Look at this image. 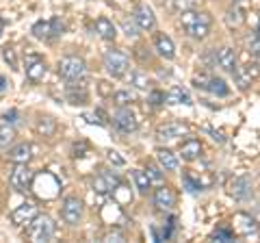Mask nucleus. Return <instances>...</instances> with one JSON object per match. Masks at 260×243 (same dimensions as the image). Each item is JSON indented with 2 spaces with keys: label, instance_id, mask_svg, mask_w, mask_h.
<instances>
[{
  "label": "nucleus",
  "instance_id": "obj_41",
  "mask_svg": "<svg viewBox=\"0 0 260 243\" xmlns=\"http://www.w3.org/2000/svg\"><path fill=\"white\" fill-rule=\"evenodd\" d=\"M18 111H15V109H11V111H7L5 113V115H3V119L7 122V124H15V122H18Z\"/></svg>",
  "mask_w": 260,
  "mask_h": 243
},
{
  "label": "nucleus",
  "instance_id": "obj_34",
  "mask_svg": "<svg viewBox=\"0 0 260 243\" xmlns=\"http://www.w3.org/2000/svg\"><path fill=\"white\" fill-rule=\"evenodd\" d=\"M225 22H228V26H241L243 24V15H241V9H237V7H234V9H230L228 11V15H225Z\"/></svg>",
  "mask_w": 260,
  "mask_h": 243
},
{
  "label": "nucleus",
  "instance_id": "obj_8",
  "mask_svg": "<svg viewBox=\"0 0 260 243\" xmlns=\"http://www.w3.org/2000/svg\"><path fill=\"white\" fill-rule=\"evenodd\" d=\"M83 213H85L83 200H78V198H65L63 200L61 217H63L65 224H70V226L80 224V220H83Z\"/></svg>",
  "mask_w": 260,
  "mask_h": 243
},
{
  "label": "nucleus",
  "instance_id": "obj_11",
  "mask_svg": "<svg viewBox=\"0 0 260 243\" xmlns=\"http://www.w3.org/2000/svg\"><path fill=\"white\" fill-rule=\"evenodd\" d=\"M232 74H234V78H237V85L241 89H247L260 76V66H256V63H251V66H241V68L237 66Z\"/></svg>",
  "mask_w": 260,
  "mask_h": 243
},
{
  "label": "nucleus",
  "instance_id": "obj_36",
  "mask_svg": "<svg viewBox=\"0 0 260 243\" xmlns=\"http://www.w3.org/2000/svg\"><path fill=\"white\" fill-rule=\"evenodd\" d=\"M172 5H174V9H176L178 13H182V11L195 9V5H198V0H172Z\"/></svg>",
  "mask_w": 260,
  "mask_h": 243
},
{
  "label": "nucleus",
  "instance_id": "obj_23",
  "mask_svg": "<svg viewBox=\"0 0 260 243\" xmlns=\"http://www.w3.org/2000/svg\"><path fill=\"white\" fill-rule=\"evenodd\" d=\"M95 33L100 35L102 39H107V42H113L115 35H117V28L109 18H98L95 20Z\"/></svg>",
  "mask_w": 260,
  "mask_h": 243
},
{
  "label": "nucleus",
  "instance_id": "obj_35",
  "mask_svg": "<svg viewBox=\"0 0 260 243\" xmlns=\"http://www.w3.org/2000/svg\"><path fill=\"white\" fill-rule=\"evenodd\" d=\"M210 78H213V74H210V72H200V74L193 76V85L198 87V89H206L208 83H210Z\"/></svg>",
  "mask_w": 260,
  "mask_h": 243
},
{
  "label": "nucleus",
  "instance_id": "obj_20",
  "mask_svg": "<svg viewBox=\"0 0 260 243\" xmlns=\"http://www.w3.org/2000/svg\"><path fill=\"white\" fill-rule=\"evenodd\" d=\"M156 161H158V167L165 169V172H176L178 165H180L178 157L174 155L172 150H167V148H158L156 150Z\"/></svg>",
  "mask_w": 260,
  "mask_h": 243
},
{
  "label": "nucleus",
  "instance_id": "obj_10",
  "mask_svg": "<svg viewBox=\"0 0 260 243\" xmlns=\"http://www.w3.org/2000/svg\"><path fill=\"white\" fill-rule=\"evenodd\" d=\"M113 126L117 128L119 133H135L137 128H139V119L130 109L121 107L115 115H113Z\"/></svg>",
  "mask_w": 260,
  "mask_h": 243
},
{
  "label": "nucleus",
  "instance_id": "obj_7",
  "mask_svg": "<svg viewBox=\"0 0 260 243\" xmlns=\"http://www.w3.org/2000/svg\"><path fill=\"white\" fill-rule=\"evenodd\" d=\"M32 176H35V172L28 167V163H15V167L11 169L9 183H11V187L15 191L28 193L30 191V185H32Z\"/></svg>",
  "mask_w": 260,
  "mask_h": 243
},
{
  "label": "nucleus",
  "instance_id": "obj_26",
  "mask_svg": "<svg viewBox=\"0 0 260 243\" xmlns=\"http://www.w3.org/2000/svg\"><path fill=\"white\" fill-rule=\"evenodd\" d=\"M165 104H191V98H189V94H186L184 89L174 87V89H169V92L165 94Z\"/></svg>",
  "mask_w": 260,
  "mask_h": 243
},
{
  "label": "nucleus",
  "instance_id": "obj_19",
  "mask_svg": "<svg viewBox=\"0 0 260 243\" xmlns=\"http://www.w3.org/2000/svg\"><path fill=\"white\" fill-rule=\"evenodd\" d=\"M154 46H156V52L162 56V59L172 61L176 56V46L172 42V37H167L165 33H158L156 39H154Z\"/></svg>",
  "mask_w": 260,
  "mask_h": 243
},
{
  "label": "nucleus",
  "instance_id": "obj_46",
  "mask_svg": "<svg viewBox=\"0 0 260 243\" xmlns=\"http://www.w3.org/2000/svg\"><path fill=\"white\" fill-rule=\"evenodd\" d=\"M3 31H5V20L0 18V35H3Z\"/></svg>",
  "mask_w": 260,
  "mask_h": 243
},
{
  "label": "nucleus",
  "instance_id": "obj_22",
  "mask_svg": "<svg viewBox=\"0 0 260 243\" xmlns=\"http://www.w3.org/2000/svg\"><path fill=\"white\" fill-rule=\"evenodd\" d=\"M9 161L15 165V163H28V161L32 159V148H30V143H18L15 148L9 150Z\"/></svg>",
  "mask_w": 260,
  "mask_h": 243
},
{
  "label": "nucleus",
  "instance_id": "obj_47",
  "mask_svg": "<svg viewBox=\"0 0 260 243\" xmlns=\"http://www.w3.org/2000/svg\"><path fill=\"white\" fill-rule=\"evenodd\" d=\"M258 37H260V28H258Z\"/></svg>",
  "mask_w": 260,
  "mask_h": 243
},
{
  "label": "nucleus",
  "instance_id": "obj_30",
  "mask_svg": "<svg viewBox=\"0 0 260 243\" xmlns=\"http://www.w3.org/2000/svg\"><path fill=\"white\" fill-rule=\"evenodd\" d=\"M130 85H135L137 89H148L152 83H150V78L145 72L135 70V72H130Z\"/></svg>",
  "mask_w": 260,
  "mask_h": 243
},
{
  "label": "nucleus",
  "instance_id": "obj_37",
  "mask_svg": "<svg viewBox=\"0 0 260 243\" xmlns=\"http://www.w3.org/2000/svg\"><path fill=\"white\" fill-rule=\"evenodd\" d=\"M121 28H124V33L128 35V37H137V35H139V26H137V22L135 20H124V22H121Z\"/></svg>",
  "mask_w": 260,
  "mask_h": 243
},
{
  "label": "nucleus",
  "instance_id": "obj_5",
  "mask_svg": "<svg viewBox=\"0 0 260 243\" xmlns=\"http://www.w3.org/2000/svg\"><path fill=\"white\" fill-rule=\"evenodd\" d=\"M65 31V24L61 22V18H50V20H39L32 24L30 33L37 39H56L61 37Z\"/></svg>",
  "mask_w": 260,
  "mask_h": 243
},
{
  "label": "nucleus",
  "instance_id": "obj_40",
  "mask_svg": "<svg viewBox=\"0 0 260 243\" xmlns=\"http://www.w3.org/2000/svg\"><path fill=\"white\" fill-rule=\"evenodd\" d=\"M104 241H124V232L121 230H109L104 234Z\"/></svg>",
  "mask_w": 260,
  "mask_h": 243
},
{
  "label": "nucleus",
  "instance_id": "obj_39",
  "mask_svg": "<svg viewBox=\"0 0 260 243\" xmlns=\"http://www.w3.org/2000/svg\"><path fill=\"white\" fill-rule=\"evenodd\" d=\"M150 176V180L152 183H160L162 180V174H160V169L156 167V165H148V172H145Z\"/></svg>",
  "mask_w": 260,
  "mask_h": 243
},
{
  "label": "nucleus",
  "instance_id": "obj_1",
  "mask_svg": "<svg viewBox=\"0 0 260 243\" xmlns=\"http://www.w3.org/2000/svg\"><path fill=\"white\" fill-rule=\"evenodd\" d=\"M180 24L186 31V35H191L193 39H204L210 31V15L189 9L180 13Z\"/></svg>",
  "mask_w": 260,
  "mask_h": 243
},
{
  "label": "nucleus",
  "instance_id": "obj_43",
  "mask_svg": "<svg viewBox=\"0 0 260 243\" xmlns=\"http://www.w3.org/2000/svg\"><path fill=\"white\" fill-rule=\"evenodd\" d=\"M107 159L111 161V163H115V165H124V163H126V161L121 159V157L117 155V152H113V150H111V152H107Z\"/></svg>",
  "mask_w": 260,
  "mask_h": 243
},
{
  "label": "nucleus",
  "instance_id": "obj_6",
  "mask_svg": "<svg viewBox=\"0 0 260 243\" xmlns=\"http://www.w3.org/2000/svg\"><path fill=\"white\" fill-rule=\"evenodd\" d=\"M128 66H130V61H128V54L126 52H121V50H109L107 54H104V70H107L113 78L126 76Z\"/></svg>",
  "mask_w": 260,
  "mask_h": 243
},
{
  "label": "nucleus",
  "instance_id": "obj_25",
  "mask_svg": "<svg viewBox=\"0 0 260 243\" xmlns=\"http://www.w3.org/2000/svg\"><path fill=\"white\" fill-rule=\"evenodd\" d=\"M202 155V143L198 139H186L182 145H180V157L184 161H195Z\"/></svg>",
  "mask_w": 260,
  "mask_h": 243
},
{
  "label": "nucleus",
  "instance_id": "obj_13",
  "mask_svg": "<svg viewBox=\"0 0 260 243\" xmlns=\"http://www.w3.org/2000/svg\"><path fill=\"white\" fill-rule=\"evenodd\" d=\"M232 230H234V234H241V237H249V234H254L256 230H258V224H256V220L251 215H247V213H237L234 215V220H232Z\"/></svg>",
  "mask_w": 260,
  "mask_h": 243
},
{
  "label": "nucleus",
  "instance_id": "obj_27",
  "mask_svg": "<svg viewBox=\"0 0 260 243\" xmlns=\"http://www.w3.org/2000/svg\"><path fill=\"white\" fill-rule=\"evenodd\" d=\"M133 178H135V187L139 193H148L152 189V180H150V176L143 172V169H135L133 172Z\"/></svg>",
  "mask_w": 260,
  "mask_h": 243
},
{
  "label": "nucleus",
  "instance_id": "obj_2",
  "mask_svg": "<svg viewBox=\"0 0 260 243\" xmlns=\"http://www.w3.org/2000/svg\"><path fill=\"white\" fill-rule=\"evenodd\" d=\"M56 232V224L52 222V217L48 215H37L28 226H26V237L35 243L50 241Z\"/></svg>",
  "mask_w": 260,
  "mask_h": 243
},
{
  "label": "nucleus",
  "instance_id": "obj_12",
  "mask_svg": "<svg viewBox=\"0 0 260 243\" xmlns=\"http://www.w3.org/2000/svg\"><path fill=\"white\" fill-rule=\"evenodd\" d=\"M189 133V126L184 124V122H167V124H162L158 126V131H156V137L160 141H172V139H178V137H182Z\"/></svg>",
  "mask_w": 260,
  "mask_h": 243
},
{
  "label": "nucleus",
  "instance_id": "obj_42",
  "mask_svg": "<svg viewBox=\"0 0 260 243\" xmlns=\"http://www.w3.org/2000/svg\"><path fill=\"white\" fill-rule=\"evenodd\" d=\"M150 102L154 104V107H156V104H162V102H165V94H160V92H152V94H150Z\"/></svg>",
  "mask_w": 260,
  "mask_h": 243
},
{
  "label": "nucleus",
  "instance_id": "obj_33",
  "mask_svg": "<svg viewBox=\"0 0 260 243\" xmlns=\"http://www.w3.org/2000/svg\"><path fill=\"white\" fill-rule=\"evenodd\" d=\"M232 239H234V230L230 226H221V228H217L210 234V241H232Z\"/></svg>",
  "mask_w": 260,
  "mask_h": 243
},
{
  "label": "nucleus",
  "instance_id": "obj_17",
  "mask_svg": "<svg viewBox=\"0 0 260 243\" xmlns=\"http://www.w3.org/2000/svg\"><path fill=\"white\" fill-rule=\"evenodd\" d=\"M154 206L160 208V210H172L176 206V193L174 189H169V187H158L156 191H154Z\"/></svg>",
  "mask_w": 260,
  "mask_h": 243
},
{
  "label": "nucleus",
  "instance_id": "obj_44",
  "mask_svg": "<svg viewBox=\"0 0 260 243\" xmlns=\"http://www.w3.org/2000/svg\"><path fill=\"white\" fill-rule=\"evenodd\" d=\"M7 85H9V83H7V78H5V76H0V94H3L5 89H7Z\"/></svg>",
  "mask_w": 260,
  "mask_h": 243
},
{
  "label": "nucleus",
  "instance_id": "obj_45",
  "mask_svg": "<svg viewBox=\"0 0 260 243\" xmlns=\"http://www.w3.org/2000/svg\"><path fill=\"white\" fill-rule=\"evenodd\" d=\"M251 52H256V54L260 56V42H256L254 46H251Z\"/></svg>",
  "mask_w": 260,
  "mask_h": 243
},
{
  "label": "nucleus",
  "instance_id": "obj_4",
  "mask_svg": "<svg viewBox=\"0 0 260 243\" xmlns=\"http://www.w3.org/2000/svg\"><path fill=\"white\" fill-rule=\"evenodd\" d=\"M87 74V63L80 56H63L59 61V76L68 83H76L83 80Z\"/></svg>",
  "mask_w": 260,
  "mask_h": 243
},
{
  "label": "nucleus",
  "instance_id": "obj_32",
  "mask_svg": "<svg viewBox=\"0 0 260 243\" xmlns=\"http://www.w3.org/2000/svg\"><path fill=\"white\" fill-rule=\"evenodd\" d=\"M37 131L42 133L44 137H52L54 131H56V122L52 117H42L37 122Z\"/></svg>",
  "mask_w": 260,
  "mask_h": 243
},
{
  "label": "nucleus",
  "instance_id": "obj_38",
  "mask_svg": "<svg viewBox=\"0 0 260 243\" xmlns=\"http://www.w3.org/2000/svg\"><path fill=\"white\" fill-rule=\"evenodd\" d=\"M3 59L9 63L11 70H18V59H15V50H13V48H9V46L3 48Z\"/></svg>",
  "mask_w": 260,
  "mask_h": 243
},
{
  "label": "nucleus",
  "instance_id": "obj_29",
  "mask_svg": "<svg viewBox=\"0 0 260 243\" xmlns=\"http://www.w3.org/2000/svg\"><path fill=\"white\" fill-rule=\"evenodd\" d=\"M206 92H210V94H215V96H228L230 94V89H228V85H225V80L223 78H210V83H208V87H206Z\"/></svg>",
  "mask_w": 260,
  "mask_h": 243
},
{
  "label": "nucleus",
  "instance_id": "obj_14",
  "mask_svg": "<svg viewBox=\"0 0 260 243\" xmlns=\"http://www.w3.org/2000/svg\"><path fill=\"white\" fill-rule=\"evenodd\" d=\"M228 193L234 200H247L251 193V183L247 176H234L230 183H228Z\"/></svg>",
  "mask_w": 260,
  "mask_h": 243
},
{
  "label": "nucleus",
  "instance_id": "obj_24",
  "mask_svg": "<svg viewBox=\"0 0 260 243\" xmlns=\"http://www.w3.org/2000/svg\"><path fill=\"white\" fill-rule=\"evenodd\" d=\"M111 196H113V202H115L117 206H128L130 202H133V191H130V187L124 183H119L117 187L111 191Z\"/></svg>",
  "mask_w": 260,
  "mask_h": 243
},
{
  "label": "nucleus",
  "instance_id": "obj_3",
  "mask_svg": "<svg viewBox=\"0 0 260 243\" xmlns=\"http://www.w3.org/2000/svg\"><path fill=\"white\" fill-rule=\"evenodd\" d=\"M30 189L35 191L39 198H44V200H52V198L59 196L61 183H59V178H56L54 174L44 172V174H35V176H32V185H30Z\"/></svg>",
  "mask_w": 260,
  "mask_h": 243
},
{
  "label": "nucleus",
  "instance_id": "obj_15",
  "mask_svg": "<svg viewBox=\"0 0 260 243\" xmlns=\"http://www.w3.org/2000/svg\"><path fill=\"white\" fill-rule=\"evenodd\" d=\"M133 20L137 22V26H139L141 31H152L154 26H156V15H154L152 7L148 5H139L133 13Z\"/></svg>",
  "mask_w": 260,
  "mask_h": 243
},
{
  "label": "nucleus",
  "instance_id": "obj_16",
  "mask_svg": "<svg viewBox=\"0 0 260 243\" xmlns=\"http://www.w3.org/2000/svg\"><path fill=\"white\" fill-rule=\"evenodd\" d=\"M46 76V63L39 54H28L26 56V78L32 83H39Z\"/></svg>",
  "mask_w": 260,
  "mask_h": 243
},
{
  "label": "nucleus",
  "instance_id": "obj_28",
  "mask_svg": "<svg viewBox=\"0 0 260 243\" xmlns=\"http://www.w3.org/2000/svg\"><path fill=\"white\" fill-rule=\"evenodd\" d=\"M15 139V131L11 124H7V122H3L0 124V150L3 148H9V143Z\"/></svg>",
  "mask_w": 260,
  "mask_h": 243
},
{
  "label": "nucleus",
  "instance_id": "obj_21",
  "mask_svg": "<svg viewBox=\"0 0 260 243\" xmlns=\"http://www.w3.org/2000/svg\"><path fill=\"white\" fill-rule=\"evenodd\" d=\"M68 100L72 104H87L89 102V92L80 80H76V83H72L68 87Z\"/></svg>",
  "mask_w": 260,
  "mask_h": 243
},
{
  "label": "nucleus",
  "instance_id": "obj_9",
  "mask_svg": "<svg viewBox=\"0 0 260 243\" xmlns=\"http://www.w3.org/2000/svg\"><path fill=\"white\" fill-rule=\"evenodd\" d=\"M37 215H39V206L35 202H22V204L11 213V222H13V226L22 228V226H28Z\"/></svg>",
  "mask_w": 260,
  "mask_h": 243
},
{
  "label": "nucleus",
  "instance_id": "obj_31",
  "mask_svg": "<svg viewBox=\"0 0 260 243\" xmlns=\"http://www.w3.org/2000/svg\"><path fill=\"white\" fill-rule=\"evenodd\" d=\"M113 102H117L119 107H126L130 102H137V94L130 92V89H121V92L113 94Z\"/></svg>",
  "mask_w": 260,
  "mask_h": 243
},
{
  "label": "nucleus",
  "instance_id": "obj_18",
  "mask_svg": "<svg viewBox=\"0 0 260 243\" xmlns=\"http://www.w3.org/2000/svg\"><path fill=\"white\" fill-rule=\"evenodd\" d=\"M215 63L225 72H234V68H237V52L228 46L219 48V50H215Z\"/></svg>",
  "mask_w": 260,
  "mask_h": 243
}]
</instances>
